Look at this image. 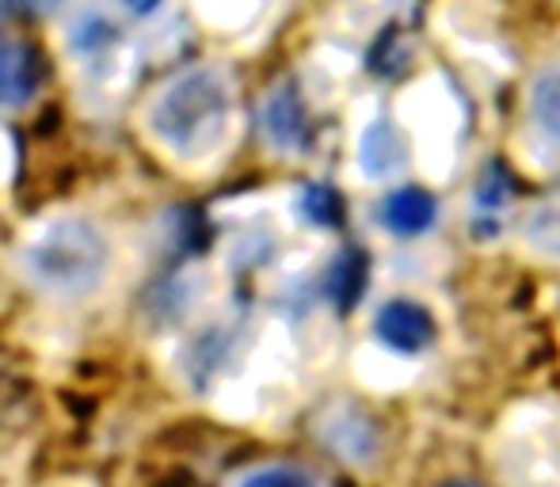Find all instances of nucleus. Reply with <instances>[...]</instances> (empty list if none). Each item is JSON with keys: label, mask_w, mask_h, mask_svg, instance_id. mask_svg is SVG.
Returning a JSON list of instances; mask_svg holds the SVG:
<instances>
[{"label": "nucleus", "mask_w": 560, "mask_h": 487, "mask_svg": "<svg viewBox=\"0 0 560 487\" xmlns=\"http://www.w3.org/2000/svg\"><path fill=\"white\" fill-rule=\"evenodd\" d=\"M233 81L214 66H195L161 84L149 99L145 126L164 153L179 161H207L233 130Z\"/></svg>", "instance_id": "obj_1"}, {"label": "nucleus", "mask_w": 560, "mask_h": 487, "mask_svg": "<svg viewBox=\"0 0 560 487\" xmlns=\"http://www.w3.org/2000/svg\"><path fill=\"white\" fill-rule=\"evenodd\" d=\"M115 243L104 225L81 214L43 222L20 248V274L38 294L58 301H84L112 278Z\"/></svg>", "instance_id": "obj_2"}, {"label": "nucleus", "mask_w": 560, "mask_h": 487, "mask_svg": "<svg viewBox=\"0 0 560 487\" xmlns=\"http://www.w3.org/2000/svg\"><path fill=\"white\" fill-rule=\"evenodd\" d=\"M43 54L23 38H0V111H23L43 88Z\"/></svg>", "instance_id": "obj_3"}, {"label": "nucleus", "mask_w": 560, "mask_h": 487, "mask_svg": "<svg viewBox=\"0 0 560 487\" xmlns=\"http://www.w3.org/2000/svg\"><path fill=\"white\" fill-rule=\"evenodd\" d=\"M377 340L385 347L400 351V355H416L435 340V320L428 317V309L416 301H389L374 320Z\"/></svg>", "instance_id": "obj_4"}, {"label": "nucleus", "mask_w": 560, "mask_h": 487, "mask_svg": "<svg viewBox=\"0 0 560 487\" xmlns=\"http://www.w3.org/2000/svg\"><path fill=\"white\" fill-rule=\"evenodd\" d=\"M264 133L275 149H302L310 119H305L302 96L294 88H279L264 107Z\"/></svg>", "instance_id": "obj_5"}, {"label": "nucleus", "mask_w": 560, "mask_h": 487, "mask_svg": "<svg viewBox=\"0 0 560 487\" xmlns=\"http://www.w3.org/2000/svg\"><path fill=\"white\" fill-rule=\"evenodd\" d=\"M435 217H439L435 199L428 191H420V187H400L382 206V222L397 237H420V233H428L435 225Z\"/></svg>", "instance_id": "obj_6"}, {"label": "nucleus", "mask_w": 560, "mask_h": 487, "mask_svg": "<svg viewBox=\"0 0 560 487\" xmlns=\"http://www.w3.org/2000/svg\"><path fill=\"white\" fill-rule=\"evenodd\" d=\"M362 168L366 176L374 179H385V176H397L408 161V145H405V133L397 130L389 119L374 122L362 138Z\"/></svg>", "instance_id": "obj_7"}, {"label": "nucleus", "mask_w": 560, "mask_h": 487, "mask_svg": "<svg viewBox=\"0 0 560 487\" xmlns=\"http://www.w3.org/2000/svg\"><path fill=\"white\" fill-rule=\"evenodd\" d=\"M325 423L328 427H320V438H325L343 461H362L374 450V430H370L366 423H359V415L347 412V407L343 412H332Z\"/></svg>", "instance_id": "obj_8"}, {"label": "nucleus", "mask_w": 560, "mask_h": 487, "mask_svg": "<svg viewBox=\"0 0 560 487\" xmlns=\"http://www.w3.org/2000/svg\"><path fill=\"white\" fill-rule=\"evenodd\" d=\"M523 237L538 251L560 256V183L549 187L546 194H538V202H534L523 222Z\"/></svg>", "instance_id": "obj_9"}, {"label": "nucleus", "mask_w": 560, "mask_h": 487, "mask_svg": "<svg viewBox=\"0 0 560 487\" xmlns=\"http://www.w3.org/2000/svg\"><path fill=\"white\" fill-rule=\"evenodd\" d=\"M69 38H73V50L81 54V58H104L115 46L118 27L107 12H84V15H77Z\"/></svg>", "instance_id": "obj_10"}, {"label": "nucleus", "mask_w": 560, "mask_h": 487, "mask_svg": "<svg viewBox=\"0 0 560 487\" xmlns=\"http://www.w3.org/2000/svg\"><path fill=\"white\" fill-rule=\"evenodd\" d=\"M530 115L546 138L560 141V66L546 69L530 88Z\"/></svg>", "instance_id": "obj_11"}, {"label": "nucleus", "mask_w": 560, "mask_h": 487, "mask_svg": "<svg viewBox=\"0 0 560 487\" xmlns=\"http://www.w3.org/2000/svg\"><path fill=\"white\" fill-rule=\"evenodd\" d=\"M302 210L313 225H339V214H343L339 194L332 187H310V191L302 194Z\"/></svg>", "instance_id": "obj_12"}, {"label": "nucleus", "mask_w": 560, "mask_h": 487, "mask_svg": "<svg viewBox=\"0 0 560 487\" xmlns=\"http://www.w3.org/2000/svg\"><path fill=\"white\" fill-rule=\"evenodd\" d=\"M241 487H313V480L298 468L275 465V468H259V473L244 476Z\"/></svg>", "instance_id": "obj_13"}, {"label": "nucleus", "mask_w": 560, "mask_h": 487, "mask_svg": "<svg viewBox=\"0 0 560 487\" xmlns=\"http://www.w3.org/2000/svg\"><path fill=\"white\" fill-rule=\"evenodd\" d=\"M8 4L23 8V12H31V15H50L61 8V0H8Z\"/></svg>", "instance_id": "obj_14"}, {"label": "nucleus", "mask_w": 560, "mask_h": 487, "mask_svg": "<svg viewBox=\"0 0 560 487\" xmlns=\"http://www.w3.org/2000/svg\"><path fill=\"white\" fill-rule=\"evenodd\" d=\"M126 8H130L133 15H149V12H156L161 8V0H122Z\"/></svg>", "instance_id": "obj_15"}, {"label": "nucleus", "mask_w": 560, "mask_h": 487, "mask_svg": "<svg viewBox=\"0 0 560 487\" xmlns=\"http://www.w3.org/2000/svg\"><path fill=\"white\" fill-rule=\"evenodd\" d=\"M4 15H8V0H0V23H4Z\"/></svg>", "instance_id": "obj_16"}, {"label": "nucleus", "mask_w": 560, "mask_h": 487, "mask_svg": "<svg viewBox=\"0 0 560 487\" xmlns=\"http://www.w3.org/2000/svg\"><path fill=\"white\" fill-rule=\"evenodd\" d=\"M454 487H469V484H454Z\"/></svg>", "instance_id": "obj_17"}]
</instances>
